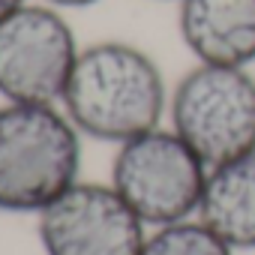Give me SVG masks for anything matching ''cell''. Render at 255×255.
Masks as SVG:
<instances>
[{"instance_id":"10","label":"cell","mask_w":255,"mask_h":255,"mask_svg":"<svg viewBox=\"0 0 255 255\" xmlns=\"http://www.w3.org/2000/svg\"><path fill=\"white\" fill-rule=\"evenodd\" d=\"M45 3L54 9H87V6H96L99 0H45Z\"/></svg>"},{"instance_id":"5","label":"cell","mask_w":255,"mask_h":255,"mask_svg":"<svg viewBox=\"0 0 255 255\" xmlns=\"http://www.w3.org/2000/svg\"><path fill=\"white\" fill-rule=\"evenodd\" d=\"M78 51L69 21L54 6L24 3L0 21V96L24 105H57Z\"/></svg>"},{"instance_id":"11","label":"cell","mask_w":255,"mask_h":255,"mask_svg":"<svg viewBox=\"0 0 255 255\" xmlns=\"http://www.w3.org/2000/svg\"><path fill=\"white\" fill-rule=\"evenodd\" d=\"M24 3H27V0H0V21H3V18H9L12 12H18Z\"/></svg>"},{"instance_id":"8","label":"cell","mask_w":255,"mask_h":255,"mask_svg":"<svg viewBox=\"0 0 255 255\" xmlns=\"http://www.w3.org/2000/svg\"><path fill=\"white\" fill-rule=\"evenodd\" d=\"M195 219L237 252H255V150L210 168Z\"/></svg>"},{"instance_id":"6","label":"cell","mask_w":255,"mask_h":255,"mask_svg":"<svg viewBox=\"0 0 255 255\" xmlns=\"http://www.w3.org/2000/svg\"><path fill=\"white\" fill-rule=\"evenodd\" d=\"M45 255H141L147 225L111 183H75L39 213Z\"/></svg>"},{"instance_id":"4","label":"cell","mask_w":255,"mask_h":255,"mask_svg":"<svg viewBox=\"0 0 255 255\" xmlns=\"http://www.w3.org/2000/svg\"><path fill=\"white\" fill-rule=\"evenodd\" d=\"M207 174V162L171 126L117 144L111 162V186L147 228L195 219Z\"/></svg>"},{"instance_id":"3","label":"cell","mask_w":255,"mask_h":255,"mask_svg":"<svg viewBox=\"0 0 255 255\" xmlns=\"http://www.w3.org/2000/svg\"><path fill=\"white\" fill-rule=\"evenodd\" d=\"M168 126L207 168L255 150V75L246 66L195 63L171 87Z\"/></svg>"},{"instance_id":"2","label":"cell","mask_w":255,"mask_h":255,"mask_svg":"<svg viewBox=\"0 0 255 255\" xmlns=\"http://www.w3.org/2000/svg\"><path fill=\"white\" fill-rule=\"evenodd\" d=\"M81 171V132L57 105H0V210L42 213Z\"/></svg>"},{"instance_id":"9","label":"cell","mask_w":255,"mask_h":255,"mask_svg":"<svg viewBox=\"0 0 255 255\" xmlns=\"http://www.w3.org/2000/svg\"><path fill=\"white\" fill-rule=\"evenodd\" d=\"M141 255H240L201 219H186L162 228H150Z\"/></svg>"},{"instance_id":"12","label":"cell","mask_w":255,"mask_h":255,"mask_svg":"<svg viewBox=\"0 0 255 255\" xmlns=\"http://www.w3.org/2000/svg\"><path fill=\"white\" fill-rule=\"evenodd\" d=\"M174 3H180V0H174Z\"/></svg>"},{"instance_id":"1","label":"cell","mask_w":255,"mask_h":255,"mask_svg":"<svg viewBox=\"0 0 255 255\" xmlns=\"http://www.w3.org/2000/svg\"><path fill=\"white\" fill-rule=\"evenodd\" d=\"M168 99L165 75L144 48L105 39L78 51L60 102L81 135L123 144L162 126Z\"/></svg>"},{"instance_id":"7","label":"cell","mask_w":255,"mask_h":255,"mask_svg":"<svg viewBox=\"0 0 255 255\" xmlns=\"http://www.w3.org/2000/svg\"><path fill=\"white\" fill-rule=\"evenodd\" d=\"M177 30L195 63H255V0H180Z\"/></svg>"}]
</instances>
